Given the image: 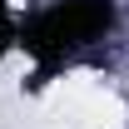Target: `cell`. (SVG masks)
<instances>
[{"mask_svg":"<svg viewBox=\"0 0 129 129\" xmlns=\"http://www.w3.org/2000/svg\"><path fill=\"white\" fill-rule=\"evenodd\" d=\"M15 15H10V0H0V60H5V50L15 45Z\"/></svg>","mask_w":129,"mask_h":129,"instance_id":"7a4b0ae2","label":"cell"},{"mask_svg":"<svg viewBox=\"0 0 129 129\" xmlns=\"http://www.w3.org/2000/svg\"><path fill=\"white\" fill-rule=\"evenodd\" d=\"M109 25H114V0H60V5L40 10L35 20H25L15 40L25 45V55H35L45 70H55L64 55L109 35Z\"/></svg>","mask_w":129,"mask_h":129,"instance_id":"6da1fadb","label":"cell"}]
</instances>
